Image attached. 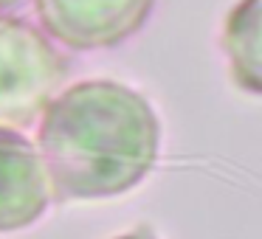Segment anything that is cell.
I'll return each mask as SVG.
<instances>
[{
    "instance_id": "obj_5",
    "label": "cell",
    "mask_w": 262,
    "mask_h": 239,
    "mask_svg": "<svg viewBox=\"0 0 262 239\" xmlns=\"http://www.w3.org/2000/svg\"><path fill=\"white\" fill-rule=\"evenodd\" d=\"M223 45L231 59L234 82L248 93H259V0H239L231 9Z\"/></svg>"
},
{
    "instance_id": "obj_4",
    "label": "cell",
    "mask_w": 262,
    "mask_h": 239,
    "mask_svg": "<svg viewBox=\"0 0 262 239\" xmlns=\"http://www.w3.org/2000/svg\"><path fill=\"white\" fill-rule=\"evenodd\" d=\"M51 186L34 144L0 127V233L29 228L46 214Z\"/></svg>"
},
{
    "instance_id": "obj_6",
    "label": "cell",
    "mask_w": 262,
    "mask_h": 239,
    "mask_svg": "<svg viewBox=\"0 0 262 239\" xmlns=\"http://www.w3.org/2000/svg\"><path fill=\"white\" fill-rule=\"evenodd\" d=\"M113 239H155L147 228H138V231H130V233H121V236H113Z\"/></svg>"
},
{
    "instance_id": "obj_7",
    "label": "cell",
    "mask_w": 262,
    "mask_h": 239,
    "mask_svg": "<svg viewBox=\"0 0 262 239\" xmlns=\"http://www.w3.org/2000/svg\"><path fill=\"white\" fill-rule=\"evenodd\" d=\"M17 0H0V9H9V6H14Z\"/></svg>"
},
{
    "instance_id": "obj_2",
    "label": "cell",
    "mask_w": 262,
    "mask_h": 239,
    "mask_svg": "<svg viewBox=\"0 0 262 239\" xmlns=\"http://www.w3.org/2000/svg\"><path fill=\"white\" fill-rule=\"evenodd\" d=\"M68 76V62L42 31L0 14V127H29Z\"/></svg>"
},
{
    "instance_id": "obj_1",
    "label": "cell",
    "mask_w": 262,
    "mask_h": 239,
    "mask_svg": "<svg viewBox=\"0 0 262 239\" xmlns=\"http://www.w3.org/2000/svg\"><path fill=\"white\" fill-rule=\"evenodd\" d=\"M161 124L141 93L113 79L68 87L42 110L40 158L59 200L119 197L149 175Z\"/></svg>"
},
{
    "instance_id": "obj_3",
    "label": "cell",
    "mask_w": 262,
    "mask_h": 239,
    "mask_svg": "<svg viewBox=\"0 0 262 239\" xmlns=\"http://www.w3.org/2000/svg\"><path fill=\"white\" fill-rule=\"evenodd\" d=\"M155 0H34L42 29L76 51L110 48L133 37Z\"/></svg>"
}]
</instances>
